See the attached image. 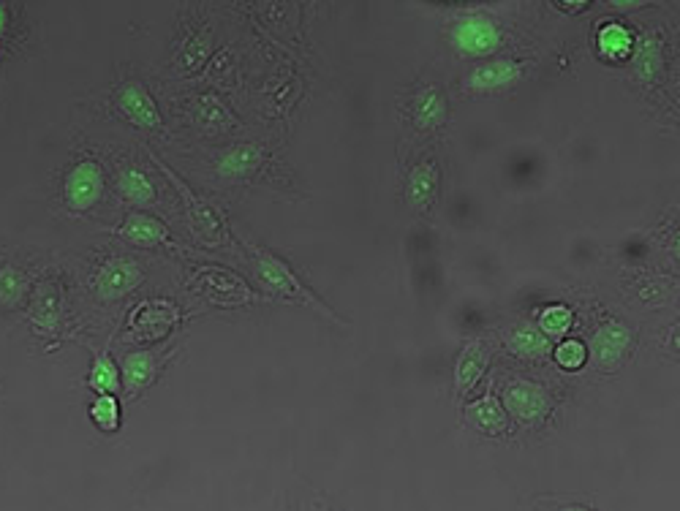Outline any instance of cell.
<instances>
[{"mask_svg":"<svg viewBox=\"0 0 680 511\" xmlns=\"http://www.w3.org/2000/svg\"><path fill=\"white\" fill-rule=\"evenodd\" d=\"M498 44H501V30L496 22L482 14L466 17L452 28V47L466 58H485L490 52H496Z\"/></svg>","mask_w":680,"mask_h":511,"instance_id":"6da1fadb","label":"cell"},{"mask_svg":"<svg viewBox=\"0 0 680 511\" xmlns=\"http://www.w3.org/2000/svg\"><path fill=\"white\" fill-rule=\"evenodd\" d=\"M101 193H104V169L96 161H79L66 174L63 196L74 213H85L90 207H96Z\"/></svg>","mask_w":680,"mask_h":511,"instance_id":"7a4b0ae2","label":"cell"},{"mask_svg":"<svg viewBox=\"0 0 680 511\" xmlns=\"http://www.w3.org/2000/svg\"><path fill=\"white\" fill-rule=\"evenodd\" d=\"M142 283V270L134 259L117 256V259L104 261L98 267L96 278H93V289L104 302H115V299L126 297Z\"/></svg>","mask_w":680,"mask_h":511,"instance_id":"3957f363","label":"cell"},{"mask_svg":"<svg viewBox=\"0 0 680 511\" xmlns=\"http://www.w3.org/2000/svg\"><path fill=\"white\" fill-rule=\"evenodd\" d=\"M504 411L512 414L517 422L523 425H534L539 419L547 416L550 411V397L544 392L539 384H531V381H515V384L506 386L504 392Z\"/></svg>","mask_w":680,"mask_h":511,"instance_id":"277c9868","label":"cell"},{"mask_svg":"<svg viewBox=\"0 0 680 511\" xmlns=\"http://www.w3.org/2000/svg\"><path fill=\"white\" fill-rule=\"evenodd\" d=\"M632 329L621 324V321H607L602 327L593 332L591 338V351L596 362L602 367H615L621 362L629 348H632Z\"/></svg>","mask_w":680,"mask_h":511,"instance_id":"5b68a950","label":"cell"},{"mask_svg":"<svg viewBox=\"0 0 680 511\" xmlns=\"http://www.w3.org/2000/svg\"><path fill=\"white\" fill-rule=\"evenodd\" d=\"M117 107L120 112L139 128H158L161 126V112H158L156 101L147 93L145 85L139 82H126L117 93Z\"/></svg>","mask_w":680,"mask_h":511,"instance_id":"8992f818","label":"cell"},{"mask_svg":"<svg viewBox=\"0 0 680 511\" xmlns=\"http://www.w3.org/2000/svg\"><path fill=\"white\" fill-rule=\"evenodd\" d=\"M523 77V66L512 63V60H493L487 66H479L471 71L468 87L479 90V93H490V90H501V87L515 85L517 79Z\"/></svg>","mask_w":680,"mask_h":511,"instance_id":"52a82bcc","label":"cell"},{"mask_svg":"<svg viewBox=\"0 0 680 511\" xmlns=\"http://www.w3.org/2000/svg\"><path fill=\"white\" fill-rule=\"evenodd\" d=\"M414 123L425 131H433L447 123V96L436 85L422 87L414 96Z\"/></svg>","mask_w":680,"mask_h":511,"instance_id":"ba28073f","label":"cell"},{"mask_svg":"<svg viewBox=\"0 0 680 511\" xmlns=\"http://www.w3.org/2000/svg\"><path fill=\"white\" fill-rule=\"evenodd\" d=\"M256 270H259V278H262L270 289L281 291L283 297H297V299L308 297L305 289L300 286V280L292 275V270H289L281 259L270 256V253H262V256H259V261H256Z\"/></svg>","mask_w":680,"mask_h":511,"instance_id":"9c48e42d","label":"cell"},{"mask_svg":"<svg viewBox=\"0 0 680 511\" xmlns=\"http://www.w3.org/2000/svg\"><path fill=\"white\" fill-rule=\"evenodd\" d=\"M262 164V150L256 145H237L232 150H226L218 164H215V172L221 174L224 180H243L248 174L256 172V166Z\"/></svg>","mask_w":680,"mask_h":511,"instance_id":"30bf717a","label":"cell"},{"mask_svg":"<svg viewBox=\"0 0 680 511\" xmlns=\"http://www.w3.org/2000/svg\"><path fill=\"white\" fill-rule=\"evenodd\" d=\"M466 416L479 430H485L487 435H504L509 430V414H506L504 405L498 403L493 395L474 400L466 408Z\"/></svg>","mask_w":680,"mask_h":511,"instance_id":"8fae6325","label":"cell"},{"mask_svg":"<svg viewBox=\"0 0 680 511\" xmlns=\"http://www.w3.org/2000/svg\"><path fill=\"white\" fill-rule=\"evenodd\" d=\"M436 188H438L436 164L425 161V164L414 166V172H411L408 185H406L408 204H411L414 210H419V213H422V210H428L430 202L436 199Z\"/></svg>","mask_w":680,"mask_h":511,"instance_id":"7c38bea8","label":"cell"},{"mask_svg":"<svg viewBox=\"0 0 680 511\" xmlns=\"http://www.w3.org/2000/svg\"><path fill=\"white\" fill-rule=\"evenodd\" d=\"M485 365H487V348L485 343H471V346H466V351L460 354V359H457V367H455V386H457V395H468L471 389H474V384L482 378V373H485Z\"/></svg>","mask_w":680,"mask_h":511,"instance_id":"4fadbf2b","label":"cell"},{"mask_svg":"<svg viewBox=\"0 0 680 511\" xmlns=\"http://www.w3.org/2000/svg\"><path fill=\"white\" fill-rule=\"evenodd\" d=\"M120 237H126L128 242H134V245H158V242L169 240V232H166V226L158 218H153V215H145V213H131L126 218V223H123V229H120Z\"/></svg>","mask_w":680,"mask_h":511,"instance_id":"5bb4252c","label":"cell"},{"mask_svg":"<svg viewBox=\"0 0 680 511\" xmlns=\"http://www.w3.org/2000/svg\"><path fill=\"white\" fill-rule=\"evenodd\" d=\"M596 47L607 60H623L634 52V33L626 25L618 22H607L599 36H596Z\"/></svg>","mask_w":680,"mask_h":511,"instance_id":"9a60e30c","label":"cell"},{"mask_svg":"<svg viewBox=\"0 0 680 511\" xmlns=\"http://www.w3.org/2000/svg\"><path fill=\"white\" fill-rule=\"evenodd\" d=\"M153 373H156V362L147 351H134L128 354L126 362H123V370H120V384H126V389L131 392H139L142 386H147L153 381Z\"/></svg>","mask_w":680,"mask_h":511,"instance_id":"2e32d148","label":"cell"},{"mask_svg":"<svg viewBox=\"0 0 680 511\" xmlns=\"http://www.w3.org/2000/svg\"><path fill=\"white\" fill-rule=\"evenodd\" d=\"M117 188L126 196L128 202L134 204H150L156 199V185L150 183V177L145 172H139L134 166H128L117 174Z\"/></svg>","mask_w":680,"mask_h":511,"instance_id":"e0dca14e","label":"cell"},{"mask_svg":"<svg viewBox=\"0 0 680 511\" xmlns=\"http://www.w3.org/2000/svg\"><path fill=\"white\" fill-rule=\"evenodd\" d=\"M634 68H637V77L642 82H653L659 77L661 68H664V58H661V47L659 41L653 36H645L640 44H634Z\"/></svg>","mask_w":680,"mask_h":511,"instance_id":"ac0fdd59","label":"cell"},{"mask_svg":"<svg viewBox=\"0 0 680 511\" xmlns=\"http://www.w3.org/2000/svg\"><path fill=\"white\" fill-rule=\"evenodd\" d=\"M509 346H512V351H515L517 357L523 359H539L544 357V354H550V348H553V340L547 338V335H542L536 327H520L515 329V335L509 338Z\"/></svg>","mask_w":680,"mask_h":511,"instance_id":"d6986e66","label":"cell"},{"mask_svg":"<svg viewBox=\"0 0 680 511\" xmlns=\"http://www.w3.org/2000/svg\"><path fill=\"white\" fill-rule=\"evenodd\" d=\"M90 389H96L98 395H115L120 389V370L107 354L96 357L93 367H90V378H88Z\"/></svg>","mask_w":680,"mask_h":511,"instance_id":"ffe728a7","label":"cell"},{"mask_svg":"<svg viewBox=\"0 0 680 511\" xmlns=\"http://www.w3.org/2000/svg\"><path fill=\"white\" fill-rule=\"evenodd\" d=\"M572 310L566 308V305H547V308L539 313V332L542 335H547V338H561V335H566L569 332V327H572Z\"/></svg>","mask_w":680,"mask_h":511,"instance_id":"44dd1931","label":"cell"},{"mask_svg":"<svg viewBox=\"0 0 680 511\" xmlns=\"http://www.w3.org/2000/svg\"><path fill=\"white\" fill-rule=\"evenodd\" d=\"M90 419L93 425L101 427L104 433H115L120 427V403L115 395H98L90 405Z\"/></svg>","mask_w":680,"mask_h":511,"instance_id":"7402d4cb","label":"cell"},{"mask_svg":"<svg viewBox=\"0 0 680 511\" xmlns=\"http://www.w3.org/2000/svg\"><path fill=\"white\" fill-rule=\"evenodd\" d=\"M588 359V348L580 340H564L561 346L555 348V362L564 370H580Z\"/></svg>","mask_w":680,"mask_h":511,"instance_id":"603a6c76","label":"cell"},{"mask_svg":"<svg viewBox=\"0 0 680 511\" xmlns=\"http://www.w3.org/2000/svg\"><path fill=\"white\" fill-rule=\"evenodd\" d=\"M22 291H25V280L20 278V272L11 267L0 272V302L3 305H17L22 299Z\"/></svg>","mask_w":680,"mask_h":511,"instance_id":"cb8c5ba5","label":"cell"},{"mask_svg":"<svg viewBox=\"0 0 680 511\" xmlns=\"http://www.w3.org/2000/svg\"><path fill=\"white\" fill-rule=\"evenodd\" d=\"M199 112H202V123L210 131H221V128L226 126V120H229V112L224 109V104L218 101V98H204L202 104H199Z\"/></svg>","mask_w":680,"mask_h":511,"instance_id":"d4e9b609","label":"cell"},{"mask_svg":"<svg viewBox=\"0 0 680 511\" xmlns=\"http://www.w3.org/2000/svg\"><path fill=\"white\" fill-rule=\"evenodd\" d=\"M207 52H210V33L207 36H196L191 44H188V49H185V60L183 66L185 68H199L204 63V58H207Z\"/></svg>","mask_w":680,"mask_h":511,"instance_id":"484cf974","label":"cell"},{"mask_svg":"<svg viewBox=\"0 0 680 511\" xmlns=\"http://www.w3.org/2000/svg\"><path fill=\"white\" fill-rule=\"evenodd\" d=\"M6 25H9V11L0 3V47H3V36H6Z\"/></svg>","mask_w":680,"mask_h":511,"instance_id":"4316f807","label":"cell"},{"mask_svg":"<svg viewBox=\"0 0 680 511\" xmlns=\"http://www.w3.org/2000/svg\"><path fill=\"white\" fill-rule=\"evenodd\" d=\"M561 511H591V509H585V506H566V509Z\"/></svg>","mask_w":680,"mask_h":511,"instance_id":"83f0119b","label":"cell"}]
</instances>
